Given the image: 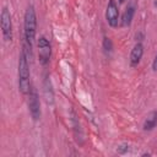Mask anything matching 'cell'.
I'll return each mask as SVG.
<instances>
[{"mask_svg": "<svg viewBox=\"0 0 157 157\" xmlns=\"http://www.w3.org/2000/svg\"><path fill=\"white\" fill-rule=\"evenodd\" d=\"M31 74L28 65V56L26 48L22 49L18 56V90L23 96H27L31 91Z\"/></svg>", "mask_w": 157, "mask_h": 157, "instance_id": "cell-1", "label": "cell"}, {"mask_svg": "<svg viewBox=\"0 0 157 157\" xmlns=\"http://www.w3.org/2000/svg\"><path fill=\"white\" fill-rule=\"evenodd\" d=\"M36 33H37V15H36L34 7L29 5L26 9L25 16H23V34H25V40L29 52L32 50Z\"/></svg>", "mask_w": 157, "mask_h": 157, "instance_id": "cell-2", "label": "cell"}, {"mask_svg": "<svg viewBox=\"0 0 157 157\" xmlns=\"http://www.w3.org/2000/svg\"><path fill=\"white\" fill-rule=\"evenodd\" d=\"M0 26H1V33L5 42H11L13 38V29H12V20H11V12L6 6H2L0 12Z\"/></svg>", "mask_w": 157, "mask_h": 157, "instance_id": "cell-3", "label": "cell"}, {"mask_svg": "<svg viewBox=\"0 0 157 157\" xmlns=\"http://www.w3.org/2000/svg\"><path fill=\"white\" fill-rule=\"evenodd\" d=\"M27 104H28V112L33 121H38L42 117V109H40V101L37 90L32 86L29 93L27 94Z\"/></svg>", "mask_w": 157, "mask_h": 157, "instance_id": "cell-4", "label": "cell"}, {"mask_svg": "<svg viewBox=\"0 0 157 157\" xmlns=\"http://www.w3.org/2000/svg\"><path fill=\"white\" fill-rule=\"evenodd\" d=\"M37 47H38V60H39L40 65H43V66L48 65L49 61H50V58H52V44H50V42L44 36H40L38 38Z\"/></svg>", "mask_w": 157, "mask_h": 157, "instance_id": "cell-5", "label": "cell"}, {"mask_svg": "<svg viewBox=\"0 0 157 157\" xmlns=\"http://www.w3.org/2000/svg\"><path fill=\"white\" fill-rule=\"evenodd\" d=\"M105 20L107 23L112 27V28H117L119 26V7L115 0H109L107 9H105Z\"/></svg>", "mask_w": 157, "mask_h": 157, "instance_id": "cell-6", "label": "cell"}, {"mask_svg": "<svg viewBox=\"0 0 157 157\" xmlns=\"http://www.w3.org/2000/svg\"><path fill=\"white\" fill-rule=\"evenodd\" d=\"M144 55V44L141 42H136L135 45L132 47L131 52H130V56H129V63L131 67H136Z\"/></svg>", "mask_w": 157, "mask_h": 157, "instance_id": "cell-7", "label": "cell"}, {"mask_svg": "<svg viewBox=\"0 0 157 157\" xmlns=\"http://www.w3.org/2000/svg\"><path fill=\"white\" fill-rule=\"evenodd\" d=\"M135 16V5H129L125 11L123 12L121 15V18H120V26L121 27H129L132 22V18Z\"/></svg>", "mask_w": 157, "mask_h": 157, "instance_id": "cell-8", "label": "cell"}, {"mask_svg": "<svg viewBox=\"0 0 157 157\" xmlns=\"http://www.w3.org/2000/svg\"><path fill=\"white\" fill-rule=\"evenodd\" d=\"M156 126H157V110H152L145 118L144 124H142V129H144V131H151Z\"/></svg>", "mask_w": 157, "mask_h": 157, "instance_id": "cell-9", "label": "cell"}, {"mask_svg": "<svg viewBox=\"0 0 157 157\" xmlns=\"http://www.w3.org/2000/svg\"><path fill=\"white\" fill-rule=\"evenodd\" d=\"M43 91H44V97H45V101L48 104H53L54 102V93H53V90H52V83H50V80H49V76L47 75L45 78H44V82H43Z\"/></svg>", "mask_w": 157, "mask_h": 157, "instance_id": "cell-10", "label": "cell"}, {"mask_svg": "<svg viewBox=\"0 0 157 157\" xmlns=\"http://www.w3.org/2000/svg\"><path fill=\"white\" fill-rule=\"evenodd\" d=\"M102 48H103L104 53H105V54H108V55H109V54L113 52V42H112V39H110L109 37L103 36V40H102Z\"/></svg>", "mask_w": 157, "mask_h": 157, "instance_id": "cell-11", "label": "cell"}, {"mask_svg": "<svg viewBox=\"0 0 157 157\" xmlns=\"http://www.w3.org/2000/svg\"><path fill=\"white\" fill-rule=\"evenodd\" d=\"M121 147H123V150H121V148H118V150H117L119 153H124V152H126V151L129 150V146H128V145H121Z\"/></svg>", "mask_w": 157, "mask_h": 157, "instance_id": "cell-12", "label": "cell"}, {"mask_svg": "<svg viewBox=\"0 0 157 157\" xmlns=\"http://www.w3.org/2000/svg\"><path fill=\"white\" fill-rule=\"evenodd\" d=\"M152 70L153 71H157V54H156V56H155V59L152 61Z\"/></svg>", "mask_w": 157, "mask_h": 157, "instance_id": "cell-13", "label": "cell"}, {"mask_svg": "<svg viewBox=\"0 0 157 157\" xmlns=\"http://www.w3.org/2000/svg\"><path fill=\"white\" fill-rule=\"evenodd\" d=\"M125 1H126V0H118V2H119V4H124Z\"/></svg>", "mask_w": 157, "mask_h": 157, "instance_id": "cell-14", "label": "cell"}]
</instances>
